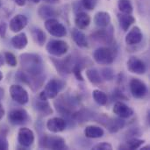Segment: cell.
<instances>
[{"mask_svg": "<svg viewBox=\"0 0 150 150\" xmlns=\"http://www.w3.org/2000/svg\"><path fill=\"white\" fill-rule=\"evenodd\" d=\"M20 64L23 71L33 76H41L44 66L41 57L36 54H23L20 55Z\"/></svg>", "mask_w": 150, "mask_h": 150, "instance_id": "6da1fadb", "label": "cell"}, {"mask_svg": "<svg viewBox=\"0 0 150 150\" xmlns=\"http://www.w3.org/2000/svg\"><path fill=\"white\" fill-rule=\"evenodd\" d=\"M65 83L58 79H51L44 87L43 91L40 93L39 98L42 100H48L50 98H54L58 96V93L63 89Z\"/></svg>", "mask_w": 150, "mask_h": 150, "instance_id": "7a4b0ae2", "label": "cell"}, {"mask_svg": "<svg viewBox=\"0 0 150 150\" xmlns=\"http://www.w3.org/2000/svg\"><path fill=\"white\" fill-rule=\"evenodd\" d=\"M39 147L43 149L54 150L65 149L67 148L65 140L63 138L56 135H47V134H45L42 137H40L39 142Z\"/></svg>", "mask_w": 150, "mask_h": 150, "instance_id": "3957f363", "label": "cell"}, {"mask_svg": "<svg viewBox=\"0 0 150 150\" xmlns=\"http://www.w3.org/2000/svg\"><path fill=\"white\" fill-rule=\"evenodd\" d=\"M93 59L100 65H109L114 62L115 54L112 48L108 47H101L94 51Z\"/></svg>", "mask_w": 150, "mask_h": 150, "instance_id": "277c9868", "label": "cell"}, {"mask_svg": "<svg viewBox=\"0 0 150 150\" xmlns=\"http://www.w3.org/2000/svg\"><path fill=\"white\" fill-rule=\"evenodd\" d=\"M46 50L49 54L60 57L64 55L68 52L69 45L67 44V42L61 40H52L47 44Z\"/></svg>", "mask_w": 150, "mask_h": 150, "instance_id": "5b68a950", "label": "cell"}, {"mask_svg": "<svg viewBox=\"0 0 150 150\" xmlns=\"http://www.w3.org/2000/svg\"><path fill=\"white\" fill-rule=\"evenodd\" d=\"M45 28L48 32L49 34L54 37L62 38V37L66 36L67 34L66 27L54 18H51L46 20Z\"/></svg>", "mask_w": 150, "mask_h": 150, "instance_id": "8992f818", "label": "cell"}, {"mask_svg": "<svg viewBox=\"0 0 150 150\" xmlns=\"http://www.w3.org/2000/svg\"><path fill=\"white\" fill-rule=\"evenodd\" d=\"M51 60L54 62L56 69L62 75L71 73L73 67L75 66V64L77 62L75 59H73V56H71V55L66 57L63 60H59V59H54V58H52Z\"/></svg>", "mask_w": 150, "mask_h": 150, "instance_id": "52a82bcc", "label": "cell"}, {"mask_svg": "<svg viewBox=\"0 0 150 150\" xmlns=\"http://www.w3.org/2000/svg\"><path fill=\"white\" fill-rule=\"evenodd\" d=\"M10 95L11 98L19 105H25L29 101L27 91L20 85L13 84L10 87Z\"/></svg>", "mask_w": 150, "mask_h": 150, "instance_id": "ba28073f", "label": "cell"}, {"mask_svg": "<svg viewBox=\"0 0 150 150\" xmlns=\"http://www.w3.org/2000/svg\"><path fill=\"white\" fill-rule=\"evenodd\" d=\"M129 87L131 94L135 98H142L148 93V88L146 83L139 78H133L130 81Z\"/></svg>", "mask_w": 150, "mask_h": 150, "instance_id": "9c48e42d", "label": "cell"}, {"mask_svg": "<svg viewBox=\"0 0 150 150\" xmlns=\"http://www.w3.org/2000/svg\"><path fill=\"white\" fill-rule=\"evenodd\" d=\"M8 120L11 124L15 126H20L27 123L29 116L25 109H14L9 112Z\"/></svg>", "mask_w": 150, "mask_h": 150, "instance_id": "30bf717a", "label": "cell"}, {"mask_svg": "<svg viewBox=\"0 0 150 150\" xmlns=\"http://www.w3.org/2000/svg\"><path fill=\"white\" fill-rule=\"evenodd\" d=\"M18 142L24 148L31 147L34 142V134L27 127H21L18 133Z\"/></svg>", "mask_w": 150, "mask_h": 150, "instance_id": "8fae6325", "label": "cell"}, {"mask_svg": "<svg viewBox=\"0 0 150 150\" xmlns=\"http://www.w3.org/2000/svg\"><path fill=\"white\" fill-rule=\"evenodd\" d=\"M113 27L112 25H108L107 28L98 30L92 34V38L98 42H103L106 44H111L113 40Z\"/></svg>", "mask_w": 150, "mask_h": 150, "instance_id": "7c38bea8", "label": "cell"}, {"mask_svg": "<svg viewBox=\"0 0 150 150\" xmlns=\"http://www.w3.org/2000/svg\"><path fill=\"white\" fill-rule=\"evenodd\" d=\"M127 69L136 75H143L147 70L146 64L144 62L138 57L131 56L127 61Z\"/></svg>", "mask_w": 150, "mask_h": 150, "instance_id": "4fadbf2b", "label": "cell"}, {"mask_svg": "<svg viewBox=\"0 0 150 150\" xmlns=\"http://www.w3.org/2000/svg\"><path fill=\"white\" fill-rule=\"evenodd\" d=\"M112 112L114 114H116L119 118L121 119H128L134 115L133 109L125 103L120 101H118L114 104Z\"/></svg>", "mask_w": 150, "mask_h": 150, "instance_id": "5bb4252c", "label": "cell"}, {"mask_svg": "<svg viewBox=\"0 0 150 150\" xmlns=\"http://www.w3.org/2000/svg\"><path fill=\"white\" fill-rule=\"evenodd\" d=\"M67 126V122L64 119L61 117H54L49 119L47 122V128L54 134L61 133L65 130Z\"/></svg>", "mask_w": 150, "mask_h": 150, "instance_id": "9a60e30c", "label": "cell"}, {"mask_svg": "<svg viewBox=\"0 0 150 150\" xmlns=\"http://www.w3.org/2000/svg\"><path fill=\"white\" fill-rule=\"evenodd\" d=\"M27 23H28V19L25 15L17 14L11 19L9 26L11 32L18 33L27 25Z\"/></svg>", "mask_w": 150, "mask_h": 150, "instance_id": "2e32d148", "label": "cell"}, {"mask_svg": "<svg viewBox=\"0 0 150 150\" xmlns=\"http://www.w3.org/2000/svg\"><path fill=\"white\" fill-rule=\"evenodd\" d=\"M143 39V34L140 27L134 26L127 34L125 41L129 46H134L142 42Z\"/></svg>", "mask_w": 150, "mask_h": 150, "instance_id": "e0dca14e", "label": "cell"}, {"mask_svg": "<svg viewBox=\"0 0 150 150\" xmlns=\"http://www.w3.org/2000/svg\"><path fill=\"white\" fill-rule=\"evenodd\" d=\"M33 107L42 116H48L53 113V110L47 100H42L38 98L33 102Z\"/></svg>", "mask_w": 150, "mask_h": 150, "instance_id": "ac0fdd59", "label": "cell"}, {"mask_svg": "<svg viewBox=\"0 0 150 150\" xmlns=\"http://www.w3.org/2000/svg\"><path fill=\"white\" fill-rule=\"evenodd\" d=\"M71 37L75 43L82 48L88 47V40L86 35L78 28H73L71 30Z\"/></svg>", "mask_w": 150, "mask_h": 150, "instance_id": "d6986e66", "label": "cell"}, {"mask_svg": "<svg viewBox=\"0 0 150 150\" xmlns=\"http://www.w3.org/2000/svg\"><path fill=\"white\" fill-rule=\"evenodd\" d=\"M118 21L120 23V26L124 32H127L130 26L135 22V18L132 14H126V13H118L117 14Z\"/></svg>", "mask_w": 150, "mask_h": 150, "instance_id": "ffe728a7", "label": "cell"}, {"mask_svg": "<svg viewBox=\"0 0 150 150\" xmlns=\"http://www.w3.org/2000/svg\"><path fill=\"white\" fill-rule=\"evenodd\" d=\"M105 126L107 127L109 132L111 133H117L119 130L124 127L125 126V121L123 119L119 118V119H109L105 118Z\"/></svg>", "mask_w": 150, "mask_h": 150, "instance_id": "44dd1931", "label": "cell"}, {"mask_svg": "<svg viewBox=\"0 0 150 150\" xmlns=\"http://www.w3.org/2000/svg\"><path fill=\"white\" fill-rule=\"evenodd\" d=\"M94 23L100 28L107 27L111 23V16L106 11H98L94 17Z\"/></svg>", "mask_w": 150, "mask_h": 150, "instance_id": "7402d4cb", "label": "cell"}, {"mask_svg": "<svg viewBox=\"0 0 150 150\" xmlns=\"http://www.w3.org/2000/svg\"><path fill=\"white\" fill-rule=\"evenodd\" d=\"M75 24L76 28L83 30L89 26L91 24V17L84 11H79L75 18Z\"/></svg>", "mask_w": 150, "mask_h": 150, "instance_id": "603a6c76", "label": "cell"}, {"mask_svg": "<svg viewBox=\"0 0 150 150\" xmlns=\"http://www.w3.org/2000/svg\"><path fill=\"white\" fill-rule=\"evenodd\" d=\"M83 133H84V135L90 139L101 138L105 134L104 129L98 126H88L84 128Z\"/></svg>", "mask_w": 150, "mask_h": 150, "instance_id": "cb8c5ba5", "label": "cell"}, {"mask_svg": "<svg viewBox=\"0 0 150 150\" xmlns=\"http://www.w3.org/2000/svg\"><path fill=\"white\" fill-rule=\"evenodd\" d=\"M11 45L16 49H24L28 43L26 34L25 33H20L13 36L11 40Z\"/></svg>", "mask_w": 150, "mask_h": 150, "instance_id": "d4e9b609", "label": "cell"}, {"mask_svg": "<svg viewBox=\"0 0 150 150\" xmlns=\"http://www.w3.org/2000/svg\"><path fill=\"white\" fill-rule=\"evenodd\" d=\"M57 14H58V11L55 10V8L49 6V5H41L38 9V15L41 18L48 19V18L57 16Z\"/></svg>", "mask_w": 150, "mask_h": 150, "instance_id": "484cf974", "label": "cell"}, {"mask_svg": "<svg viewBox=\"0 0 150 150\" xmlns=\"http://www.w3.org/2000/svg\"><path fill=\"white\" fill-rule=\"evenodd\" d=\"M86 76L88 78V80L94 85H99L102 83L103 82V78L101 77L100 73L98 72V70H97L96 69H88L86 70Z\"/></svg>", "mask_w": 150, "mask_h": 150, "instance_id": "4316f807", "label": "cell"}, {"mask_svg": "<svg viewBox=\"0 0 150 150\" xmlns=\"http://www.w3.org/2000/svg\"><path fill=\"white\" fill-rule=\"evenodd\" d=\"M31 33H32V36H33V40L39 45V46H43L46 42V34L45 33L40 29V28H37V27H33L32 30H31Z\"/></svg>", "mask_w": 150, "mask_h": 150, "instance_id": "83f0119b", "label": "cell"}, {"mask_svg": "<svg viewBox=\"0 0 150 150\" xmlns=\"http://www.w3.org/2000/svg\"><path fill=\"white\" fill-rule=\"evenodd\" d=\"M145 141L144 140H140V139H137V138H132L130 140H128L127 142V144L126 145H122L120 147V149H140L143 144H144Z\"/></svg>", "mask_w": 150, "mask_h": 150, "instance_id": "f1b7e54d", "label": "cell"}, {"mask_svg": "<svg viewBox=\"0 0 150 150\" xmlns=\"http://www.w3.org/2000/svg\"><path fill=\"white\" fill-rule=\"evenodd\" d=\"M92 97L95 102L99 105H105L107 104L108 101L107 95L100 90H94L92 91Z\"/></svg>", "mask_w": 150, "mask_h": 150, "instance_id": "f546056e", "label": "cell"}, {"mask_svg": "<svg viewBox=\"0 0 150 150\" xmlns=\"http://www.w3.org/2000/svg\"><path fill=\"white\" fill-rule=\"evenodd\" d=\"M118 8L122 13H126V14H132L134 11L130 0H119Z\"/></svg>", "mask_w": 150, "mask_h": 150, "instance_id": "4dcf8cb0", "label": "cell"}, {"mask_svg": "<svg viewBox=\"0 0 150 150\" xmlns=\"http://www.w3.org/2000/svg\"><path fill=\"white\" fill-rule=\"evenodd\" d=\"M100 75H101V77L104 80L112 81L114 78V70L112 68L106 67V68H104V69H101Z\"/></svg>", "mask_w": 150, "mask_h": 150, "instance_id": "1f68e13d", "label": "cell"}, {"mask_svg": "<svg viewBox=\"0 0 150 150\" xmlns=\"http://www.w3.org/2000/svg\"><path fill=\"white\" fill-rule=\"evenodd\" d=\"M4 60L10 67H15L17 65L16 56L11 52H5L4 53Z\"/></svg>", "mask_w": 150, "mask_h": 150, "instance_id": "d6a6232c", "label": "cell"}, {"mask_svg": "<svg viewBox=\"0 0 150 150\" xmlns=\"http://www.w3.org/2000/svg\"><path fill=\"white\" fill-rule=\"evenodd\" d=\"M98 2V0H81V4H82L83 7L89 11L93 10L96 7Z\"/></svg>", "mask_w": 150, "mask_h": 150, "instance_id": "836d02e7", "label": "cell"}, {"mask_svg": "<svg viewBox=\"0 0 150 150\" xmlns=\"http://www.w3.org/2000/svg\"><path fill=\"white\" fill-rule=\"evenodd\" d=\"M92 149L95 150H111L112 149V146L108 143V142H102V143H98L97 145H95Z\"/></svg>", "mask_w": 150, "mask_h": 150, "instance_id": "e575fe53", "label": "cell"}, {"mask_svg": "<svg viewBox=\"0 0 150 150\" xmlns=\"http://www.w3.org/2000/svg\"><path fill=\"white\" fill-rule=\"evenodd\" d=\"M9 147L8 141L5 137V134H0V149H7Z\"/></svg>", "mask_w": 150, "mask_h": 150, "instance_id": "d590c367", "label": "cell"}, {"mask_svg": "<svg viewBox=\"0 0 150 150\" xmlns=\"http://www.w3.org/2000/svg\"><path fill=\"white\" fill-rule=\"evenodd\" d=\"M7 30V24L4 22H0V37L4 38Z\"/></svg>", "mask_w": 150, "mask_h": 150, "instance_id": "8d00e7d4", "label": "cell"}, {"mask_svg": "<svg viewBox=\"0 0 150 150\" xmlns=\"http://www.w3.org/2000/svg\"><path fill=\"white\" fill-rule=\"evenodd\" d=\"M14 2L18 6H24L26 3V0H14Z\"/></svg>", "mask_w": 150, "mask_h": 150, "instance_id": "74e56055", "label": "cell"}, {"mask_svg": "<svg viewBox=\"0 0 150 150\" xmlns=\"http://www.w3.org/2000/svg\"><path fill=\"white\" fill-rule=\"evenodd\" d=\"M44 2L47 3V4H58L60 2V0H43Z\"/></svg>", "mask_w": 150, "mask_h": 150, "instance_id": "f35d334b", "label": "cell"}, {"mask_svg": "<svg viewBox=\"0 0 150 150\" xmlns=\"http://www.w3.org/2000/svg\"><path fill=\"white\" fill-rule=\"evenodd\" d=\"M4 113H5V111H4V109L3 105H0V120L4 117Z\"/></svg>", "mask_w": 150, "mask_h": 150, "instance_id": "ab89813d", "label": "cell"}, {"mask_svg": "<svg viewBox=\"0 0 150 150\" xmlns=\"http://www.w3.org/2000/svg\"><path fill=\"white\" fill-rule=\"evenodd\" d=\"M4 63V57L0 54V67H2Z\"/></svg>", "mask_w": 150, "mask_h": 150, "instance_id": "60d3db41", "label": "cell"}, {"mask_svg": "<svg viewBox=\"0 0 150 150\" xmlns=\"http://www.w3.org/2000/svg\"><path fill=\"white\" fill-rule=\"evenodd\" d=\"M4 96V89H2V88L0 87V100L3 99Z\"/></svg>", "mask_w": 150, "mask_h": 150, "instance_id": "b9f144b4", "label": "cell"}, {"mask_svg": "<svg viewBox=\"0 0 150 150\" xmlns=\"http://www.w3.org/2000/svg\"><path fill=\"white\" fill-rule=\"evenodd\" d=\"M29 1H31V2H33V3H34V4H37V3H39L40 0H29Z\"/></svg>", "mask_w": 150, "mask_h": 150, "instance_id": "7bdbcfd3", "label": "cell"}, {"mask_svg": "<svg viewBox=\"0 0 150 150\" xmlns=\"http://www.w3.org/2000/svg\"><path fill=\"white\" fill-rule=\"evenodd\" d=\"M3 77H4V75H3V73H2V72L0 71V81H1L2 79H3Z\"/></svg>", "mask_w": 150, "mask_h": 150, "instance_id": "ee69618b", "label": "cell"}, {"mask_svg": "<svg viewBox=\"0 0 150 150\" xmlns=\"http://www.w3.org/2000/svg\"><path fill=\"white\" fill-rule=\"evenodd\" d=\"M142 149H149V146H147V147L142 148Z\"/></svg>", "mask_w": 150, "mask_h": 150, "instance_id": "f6af8a7d", "label": "cell"}]
</instances>
